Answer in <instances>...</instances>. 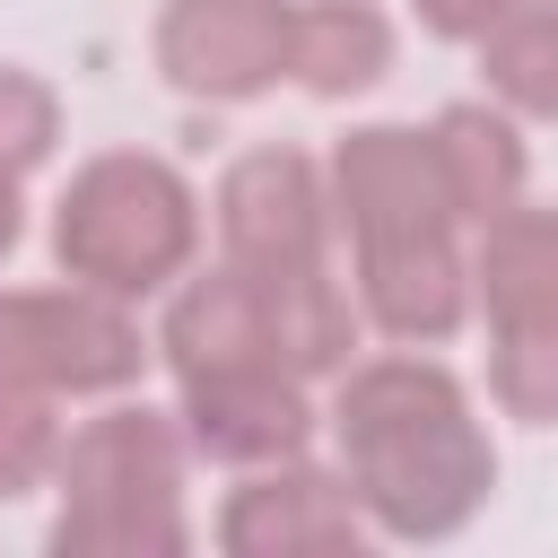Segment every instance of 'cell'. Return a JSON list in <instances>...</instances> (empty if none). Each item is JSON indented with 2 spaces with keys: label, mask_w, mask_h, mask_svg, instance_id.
Wrapping results in <instances>:
<instances>
[{
  "label": "cell",
  "mask_w": 558,
  "mask_h": 558,
  "mask_svg": "<svg viewBox=\"0 0 558 558\" xmlns=\"http://www.w3.org/2000/svg\"><path fill=\"white\" fill-rule=\"evenodd\" d=\"M61 253L105 288H148V270L183 253V192L157 166H96L78 183V209H61Z\"/></svg>",
  "instance_id": "6da1fadb"
},
{
  "label": "cell",
  "mask_w": 558,
  "mask_h": 558,
  "mask_svg": "<svg viewBox=\"0 0 558 558\" xmlns=\"http://www.w3.org/2000/svg\"><path fill=\"white\" fill-rule=\"evenodd\" d=\"M279 44H288V17L270 0H183L174 35H166L183 78H201V87H262Z\"/></svg>",
  "instance_id": "7a4b0ae2"
},
{
  "label": "cell",
  "mask_w": 558,
  "mask_h": 558,
  "mask_svg": "<svg viewBox=\"0 0 558 558\" xmlns=\"http://www.w3.org/2000/svg\"><path fill=\"white\" fill-rule=\"evenodd\" d=\"M296 35H305V52H296V61H305V78H314V87H357V78H375V70H384V26H375L366 9H314Z\"/></svg>",
  "instance_id": "3957f363"
},
{
  "label": "cell",
  "mask_w": 558,
  "mask_h": 558,
  "mask_svg": "<svg viewBox=\"0 0 558 558\" xmlns=\"http://www.w3.org/2000/svg\"><path fill=\"white\" fill-rule=\"evenodd\" d=\"M497 70H506L514 96L558 105V17H532L523 35H506V44H497Z\"/></svg>",
  "instance_id": "277c9868"
},
{
  "label": "cell",
  "mask_w": 558,
  "mask_h": 558,
  "mask_svg": "<svg viewBox=\"0 0 558 558\" xmlns=\"http://www.w3.org/2000/svg\"><path fill=\"white\" fill-rule=\"evenodd\" d=\"M44 131H52V105H44L35 87L0 78V157H9V166H26V157L44 148Z\"/></svg>",
  "instance_id": "5b68a950"
}]
</instances>
